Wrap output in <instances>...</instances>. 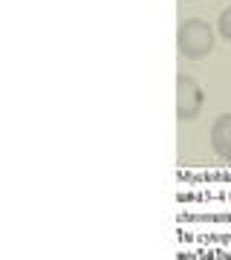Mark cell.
<instances>
[{
    "label": "cell",
    "instance_id": "obj_2",
    "mask_svg": "<svg viewBox=\"0 0 231 260\" xmlns=\"http://www.w3.org/2000/svg\"><path fill=\"white\" fill-rule=\"evenodd\" d=\"M205 95L200 90V84L191 75H179L176 78V116L179 119H196L203 110Z\"/></svg>",
    "mask_w": 231,
    "mask_h": 260
},
{
    "label": "cell",
    "instance_id": "obj_3",
    "mask_svg": "<svg viewBox=\"0 0 231 260\" xmlns=\"http://www.w3.org/2000/svg\"><path fill=\"white\" fill-rule=\"evenodd\" d=\"M211 148L225 162H231V113L220 116L211 127Z\"/></svg>",
    "mask_w": 231,
    "mask_h": 260
},
{
    "label": "cell",
    "instance_id": "obj_4",
    "mask_svg": "<svg viewBox=\"0 0 231 260\" xmlns=\"http://www.w3.org/2000/svg\"><path fill=\"white\" fill-rule=\"evenodd\" d=\"M217 26H220V35L231 41V6L220 15V23H217Z\"/></svg>",
    "mask_w": 231,
    "mask_h": 260
},
{
    "label": "cell",
    "instance_id": "obj_1",
    "mask_svg": "<svg viewBox=\"0 0 231 260\" xmlns=\"http://www.w3.org/2000/svg\"><path fill=\"white\" fill-rule=\"evenodd\" d=\"M176 47H179V55L191 58V61H200V58L211 55L214 49V29L208 20L203 18H188L179 23V32H176Z\"/></svg>",
    "mask_w": 231,
    "mask_h": 260
}]
</instances>
